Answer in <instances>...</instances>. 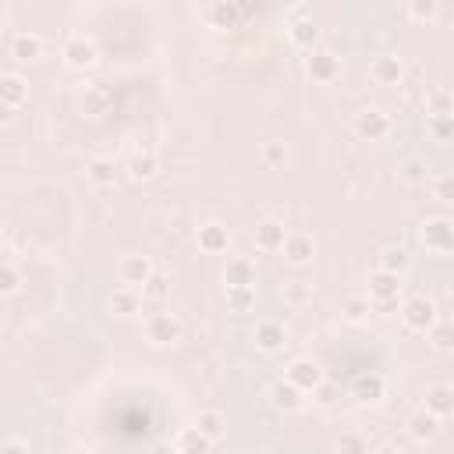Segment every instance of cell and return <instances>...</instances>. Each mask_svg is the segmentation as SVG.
<instances>
[{
    "label": "cell",
    "instance_id": "obj_1",
    "mask_svg": "<svg viewBox=\"0 0 454 454\" xmlns=\"http://www.w3.org/2000/svg\"><path fill=\"white\" fill-rule=\"evenodd\" d=\"M64 61H68L71 68H89V64L96 61V46H92V39L71 36V39L64 43Z\"/></svg>",
    "mask_w": 454,
    "mask_h": 454
},
{
    "label": "cell",
    "instance_id": "obj_2",
    "mask_svg": "<svg viewBox=\"0 0 454 454\" xmlns=\"http://www.w3.org/2000/svg\"><path fill=\"white\" fill-rule=\"evenodd\" d=\"M337 71H340V64H337L333 53H326V50L309 53V75H312L316 82H330V78H337Z\"/></svg>",
    "mask_w": 454,
    "mask_h": 454
},
{
    "label": "cell",
    "instance_id": "obj_3",
    "mask_svg": "<svg viewBox=\"0 0 454 454\" xmlns=\"http://www.w3.org/2000/svg\"><path fill=\"white\" fill-rule=\"evenodd\" d=\"M146 333H149V340L153 345H170V340H178V323L170 319V316H153L149 319V326H146Z\"/></svg>",
    "mask_w": 454,
    "mask_h": 454
},
{
    "label": "cell",
    "instance_id": "obj_4",
    "mask_svg": "<svg viewBox=\"0 0 454 454\" xmlns=\"http://www.w3.org/2000/svg\"><path fill=\"white\" fill-rule=\"evenodd\" d=\"M405 323H408L412 330H429V326H433V305L422 302V298H412V302L405 305Z\"/></svg>",
    "mask_w": 454,
    "mask_h": 454
},
{
    "label": "cell",
    "instance_id": "obj_5",
    "mask_svg": "<svg viewBox=\"0 0 454 454\" xmlns=\"http://www.w3.org/2000/svg\"><path fill=\"white\" fill-rule=\"evenodd\" d=\"M223 277H227V288H252L256 284V270H252L249 259H235Z\"/></svg>",
    "mask_w": 454,
    "mask_h": 454
},
{
    "label": "cell",
    "instance_id": "obj_6",
    "mask_svg": "<svg viewBox=\"0 0 454 454\" xmlns=\"http://www.w3.org/2000/svg\"><path fill=\"white\" fill-rule=\"evenodd\" d=\"M422 242H426V249H433V252H447V249H450V227H447V220H433V223L426 227Z\"/></svg>",
    "mask_w": 454,
    "mask_h": 454
},
{
    "label": "cell",
    "instance_id": "obj_7",
    "mask_svg": "<svg viewBox=\"0 0 454 454\" xmlns=\"http://www.w3.org/2000/svg\"><path fill=\"white\" fill-rule=\"evenodd\" d=\"M39 50H43V43H39V36H32V32H18V36L11 39V53L18 57V61H36Z\"/></svg>",
    "mask_w": 454,
    "mask_h": 454
},
{
    "label": "cell",
    "instance_id": "obj_8",
    "mask_svg": "<svg viewBox=\"0 0 454 454\" xmlns=\"http://www.w3.org/2000/svg\"><path fill=\"white\" fill-rule=\"evenodd\" d=\"M25 82L18 78V75H4V78H0V103H4V106H18L22 99H25Z\"/></svg>",
    "mask_w": 454,
    "mask_h": 454
},
{
    "label": "cell",
    "instance_id": "obj_9",
    "mask_svg": "<svg viewBox=\"0 0 454 454\" xmlns=\"http://www.w3.org/2000/svg\"><path fill=\"white\" fill-rule=\"evenodd\" d=\"M369 291L376 298H394L397 295V273H387V270H376L369 277Z\"/></svg>",
    "mask_w": 454,
    "mask_h": 454
},
{
    "label": "cell",
    "instance_id": "obj_10",
    "mask_svg": "<svg viewBox=\"0 0 454 454\" xmlns=\"http://www.w3.org/2000/svg\"><path fill=\"white\" fill-rule=\"evenodd\" d=\"M199 245L206 252H220V249H227V231L220 223H206V227H199Z\"/></svg>",
    "mask_w": 454,
    "mask_h": 454
},
{
    "label": "cell",
    "instance_id": "obj_11",
    "mask_svg": "<svg viewBox=\"0 0 454 454\" xmlns=\"http://www.w3.org/2000/svg\"><path fill=\"white\" fill-rule=\"evenodd\" d=\"M373 78L376 82H397L401 78V61H397V57H376L373 61Z\"/></svg>",
    "mask_w": 454,
    "mask_h": 454
},
{
    "label": "cell",
    "instance_id": "obj_12",
    "mask_svg": "<svg viewBox=\"0 0 454 454\" xmlns=\"http://www.w3.org/2000/svg\"><path fill=\"white\" fill-rule=\"evenodd\" d=\"M206 447H209V440H206L195 426H188V429L178 433V454H202Z\"/></svg>",
    "mask_w": 454,
    "mask_h": 454
},
{
    "label": "cell",
    "instance_id": "obj_13",
    "mask_svg": "<svg viewBox=\"0 0 454 454\" xmlns=\"http://www.w3.org/2000/svg\"><path fill=\"white\" fill-rule=\"evenodd\" d=\"M256 242H259L263 249H277V245H284V227H280L277 220H263V223L256 227Z\"/></svg>",
    "mask_w": 454,
    "mask_h": 454
},
{
    "label": "cell",
    "instance_id": "obj_14",
    "mask_svg": "<svg viewBox=\"0 0 454 454\" xmlns=\"http://www.w3.org/2000/svg\"><path fill=\"white\" fill-rule=\"evenodd\" d=\"M359 132L369 135V139H380V135L387 132V118H383L380 110H366L362 118H359Z\"/></svg>",
    "mask_w": 454,
    "mask_h": 454
},
{
    "label": "cell",
    "instance_id": "obj_15",
    "mask_svg": "<svg viewBox=\"0 0 454 454\" xmlns=\"http://www.w3.org/2000/svg\"><path fill=\"white\" fill-rule=\"evenodd\" d=\"M284 256H288L291 263H305V259L312 256V242H309V238H302V235H295V238H284Z\"/></svg>",
    "mask_w": 454,
    "mask_h": 454
},
{
    "label": "cell",
    "instance_id": "obj_16",
    "mask_svg": "<svg viewBox=\"0 0 454 454\" xmlns=\"http://www.w3.org/2000/svg\"><path fill=\"white\" fill-rule=\"evenodd\" d=\"M121 273H125V280H128V284H142V280H149V277H153V273H149V259H142V256L125 259Z\"/></svg>",
    "mask_w": 454,
    "mask_h": 454
},
{
    "label": "cell",
    "instance_id": "obj_17",
    "mask_svg": "<svg viewBox=\"0 0 454 454\" xmlns=\"http://www.w3.org/2000/svg\"><path fill=\"white\" fill-rule=\"evenodd\" d=\"M288 376H291V387H316L319 383V373L312 362H295Z\"/></svg>",
    "mask_w": 454,
    "mask_h": 454
},
{
    "label": "cell",
    "instance_id": "obj_18",
    "mask_svg": "<svg viewBox=\"0 0 454 454\" xmlns=\"http://www.w3.org/2000/svg\"><path fill=\"white\" fill-rule=\"evenodd\" d=\"M242 15H245V11H242V8H235V4H213V8H209V18H213L220 29H231Z\"/></svg>",
    "mask_w": 454,
    "mask_h": 454
},
{
    "label": "cell",
    "instance_id": "obj_19",
    "mask_svg": "<svg viewBox=\"0 0 454 454\" xmlns=\"http://www.w3.org/2000/svg\"><path fill=\"white\" fill-rule=\"evenodd\" d=\"M426 408H429V415H447V412H450V390H447V387L429 390V397H426Z\"/></svg>",
    "mask_w": 454,
    "mask_h": 454
},
{
    "label": "cell",
    "instance_id": "obj_20",
    "mask_svg": "<svg viewBox=\"0 0 454 454\" xmlns=\"http://www.w3.org/2000/svg\"><path fill=\"white\" fill-rule=\"evenodd\" d=\"M256 340L263 348H277L280 340H284V330L277 326V323H259V330H256Z\"/></svg>",
    "mask_w": 454,
    "mask_h": 454
},
{
    "label": "cell",
    "instance_id": "obj_21",
    "mask_svg": "<svg viewBox=\"0 0 454 454\" xmlns=\"http://www.w3.org/2000/svg\"><path fill=\"white\" fill-rule=\"evenodd\" d=\"M206 440H216L220 433H223V419L216 415V412H206V415H199V426H195Z\"/></svg>",
    "mask_w": 454,
    "mask_h": 454
},
{
    "label": "cell",
    "instance_id": "obj_22",
    "mask_svg": "<svg viewBox=\"0 0 454 454\" xmlns=\"http://www.w3.org/2000/svg\"><path fill=\"white\" fill-rule=\"evenodd\" d=\"M436 433V419L429 415V412H419L415 419H412V436L415 440H429Z\"/></svg>",
    "mask_w": 454,
    "mask_h": 454
},
{
    "label": "cell",
    "instance_id": "obj_23",
    "mask_svg": "<svg viewBox=\"0 0 454 454\" xmlns=\"http://www.w3.org/2000/svg\"><path fill=\"white\" fill-rule=\"evenodd\" d=\"M291 39H295L298 46H312V43H316V25H312V22H295V25H291Z\"/></svg>",
    "mask_w": 454,
    "mask_h": 454
},
{
    "label": "cell",
    "instance_id": "obj_24",
    "mask_svg": "<svg viewBox=\"0 0 454 454\" xmlns=\"http://www.w3.org/2000/svg\"><path fill=\"white\" fill-rule=\"evenodd\" d=\"M436 4H433V0H412V4H408V15L412 18H419V22H429V18H436Z\"/></svg>",
    "mask_w": 454,
    "mask_h": 454
},
{
    "label": "cell",
    "instance_id": "obj_25",
    "mask_svg": "<svg viewBox=\"0 0 454 454\" xmlns=\"http://www.w3.org/2000/svg\"><path fill=\"white\" fill-rule=\"evenodd\" d=\"M273 397H277V405H280V408H298V390H295L291 383H288V387L280 383V387L273 390Z\"/></svg>",
    "mask_w": 454,
    "mask_h": 454
},
{
    "label": "cell",
    "instance_id": "obj_26",
    "mask_svg": "<svg viewBox=\"0 0 454 454\" xmlns=\"http://www.w3.org/2000/svg\"><path fill=\"white\" fill-rule=\"evenodd\" d=\"M114 309H118L121 316H132L139 309V298L132 291H118V295H114Z\"/></svg>",
    "mask_w": 454,
    "mask_h": 454
},
{
    "label": "cell",
    "instance_id": "obj_27",
    "mask_svg": "<svg viewBox=\"0 0 454 454\" xmlns=\"http://www.w3.org/2000/svg\"><path fill=\"white\" fill-rule=\"evenodd\" d=\"M89 174H92V181H96V185H110V181H114V167H110L106 160H96Z\"/></svg>",
    "mask_w": 454,
    "mask_h": 454
},
{
    "label": "cell",
    "instance_id": "obj_28",
    "mask_svg": "<svg viewBox=\"0 0 454 454\" xmlns=\"http://www.w3.org/2000/svg\"><path fill=\"white\" fill-rule=\"evenodd\" d=\"M405 263H408V259H405V249H387V252H383V270H387V273L401 270Z\"/></svg>",
    "mask_w": 454,
    "mask_h": 454
},
{
    "label": "cell",
    "instance_id": "obj_29",
    "mask_svg": "<svg viewBox=\"0 0 454 454\" xmlns=\"http://www.w3.org/2000/svg\"><path fill=\"white\" fill-rule=\"evenodd\" d=\"M153 167H156L153 156H135V160H132V178H149Z\"/></svg>",
    "mask_w": 454,
    "mask_h": 454
},
{
    "label": "cell",
    "instance_id": "obj_30",
    "mask_svg": "<svg viewBox=\"0 0 454 454\" xmlns=\"http://www.w3.org/2000/svg\"><path fill=\"white\" fill-rule=\"evenodd\" d=\"M340 454H362V436L359 433H345V436H340Z\"/></svg>",
    "mask_w": 454,
    "mask_h": 454
},
{
    "label": "cell",
    "instance_id": "obj_31",
    "mask_svg": "<svg viewBox=\"0 0 454 454\" xmlns=\"http://www.w3.org/2000/svg\"><path fill=\"white\" fill-rule=\"evenodd\" d=\"M146 295H153V298H163V295H167V280L153 273V277L146 280Z\"/></svg>",
    "mask_w": 454,
    "mask_h": 454
},
{
    "label": "cell",
    "instance_id": "obj_32",
    "mask_svg": "<svg viewBox=\"0 0 454 454\" xmlns=\"http://www.w3.org/2000/svg\"><path fill=\"white\" fill-rule=\"evenodd\" d=\"M231 302H235V309H245V305L252 302V288H235V291H231Z\"/></svg>",
    "mask_w": 454,
    "mask_h": 454
},
{
    "label": "cell",
    "instance_id": "obj_33",
    "mask_svg": "<svg viewBox=\"0 0 454 454\" xmlns=\"http://www.w3.org/2000/svg\"><path fill=\"white\" fill-rule=\"evenodd\" d=\"M366 309H369V305H366L362 298H352V302L345 305V312H348V319H362V316H366Z\"/></svg>",
    "mask_w": 454,
    "mask_h": 454
},
{
    "label": "cell",
    "instance_id": "obj_34",
    "mask_svg": "<svg viewBox=\"0 0 454 454\" xmlns=\"http://www.w3.org/2000/svg\"><path fill=\"white\" fill-rule=\"evenodd\" d=\"M15 288V273L8 266H0V291H11Z\"/></svg>",
    "mask_w": 454,
    "mask_h": 454
},
{
    "label": "cell",
    "instance_id": "obj_35",
    "mask_svg": "<svg viewBox=\"0 0 454 454\" xmlns=\"http://www.w3.org/2000/svg\"><path fill=\"white\" fill-rule=\"evenodd\" d=\"M433 337H436V348H440V352H447V348H450V330H447V326H440Z\"/></svg>",
    "mask_w": 454,
    "mask_h": 454
},
{
    "label": "cell",
    "instance_id": "obj_36",
    "mask_svg": "<svg viewBox=\"0 0 454 454\" xmlns=\"http://www.w3.org/2000/svg\"><path fill=\"white\" fill-rule=\"evenodd\" d=\"M433 106H436V118H447V114H443V110H447V92H436V96H433Z\"/></svg>",
    "mask_w": 454,
    "mask_h": 454
},
{
    "label": "cell",
    "instance_id": "obj_37",
    "mask_svg": "<svg viewBox=\"0 0 454 454\" xmlns=\"http://www.w3.org/2000/svg\"><path fill=\"white\" fill-rule=\"evenodd\" d=\"M291 302H305V288H291Z\"/></svg>",
    "mask_w": 454,
    "mask_h": 454
},
{
    "label": "cell",
    "instance_id": "obj_38",
    "mask_svg": "<svg viewBox=\"0 0 454 454\" xmlns=\"http://www.w3.org/2000/svg\"><path fill=\"white\" fill-rule=\"evenodd\" d=\"M0 454H22V447H18V443H8V447L0 450Z\"/></svg>",
    "mask_w": 454,
    "mask_h": 454
},
{
    "label": "cell",
    "instance_id": "obj_39",
    "mask_svg": "<svg viewBox=\"0 0 454 454\" xmlns=\"http://www.w3.org/2000/svg\"><path fill=\"white\" fill-rule=\"evenodd\" d=\"M4 118H8V106H4V103H0V121H4Z\"/></svg>",
    "mask_w": 454,
    "mask_h": 454
},
{
    "label": "cell",
    "instance_id": "obj_40",
    "mask_svg": "<svg viewBox=\"0 0 454 454\" xmlns=\"http://www.w3.org/2000/svg\"><path fill=\"white\" fill-rule=\"evenodd\" d=\"M71 454H89V450H82V447H75V450H71Z\"/></svg>",
    "mask_w": 454,
    "mask_h": 454
},
{
    "label": "cell",
    "instance_id": "obj_41",
    "mask_svg": "<svg viewBox=\"0 0 454 454\" xmlns=\"http://www.w3.org/2000/svg\"><path fill=\"white\" fill-rule=\"evenodd\" d=\"M380 454H394V450H390V447H383V450H380Z\"/></svg>",
    "mask_w": 454,
    "mask_h": 454
},
{
    "label": "cell",
    "instance_id": "obj_42",
    "mask_svg": "<svg viewBox=\"0 0 454 454\" xmlns=\"http://www.w3.org/2000/svg\"><path fill=\"white\" fill-rule=\"evenodd\" d=\"M153 454H170V450H153Z\"/></svg>",
    "mask_w": 454,
    "mask_h": 454
}]
</instances>
